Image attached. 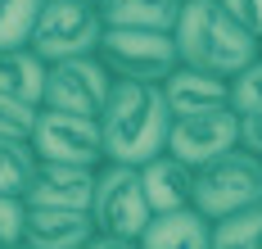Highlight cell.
Wrapping results in <instances>:
<instances>
[{
    "mask_svg": "<svg viewBox=\"0 0 262 249\" xmlns=\"http://www.w3.org/2000/svg\"><path fill=\"white\" fill-rule=\"evenodd\" d=\"M172 109L163 100V86L154 82H113L108 105L100 113V136H104V163L140 168L167 150Z\"/></svg>",
    "mask_w": 262,
    "mask_h": 249,
    "instance_id": "6da1fadb",
    "label": "cell"
},
{
    "mask_svg": "<svg viewBox=\"0 0 262 249\" xmlns=\"http://www.w3.org/2000/svg\"><path fill=\"white\" fill-rule=\"evenodd\" d=\"M172 41H177V55L185 68H199L222 82H235L262 55V46L222 9V0H185L181 18L172 28Z\"/></svg>",
    "mask_w": 262,
    "mask_h": 249,
    "instance_id": "7a4b0ae2",
    "label": "cell"
},
{
    "mask_svg": "<svg viewBox=\"0 0 262 249\" xmlns=\"http://www.w3.org/2000/svg\"><path fill=\"white\" fill-rule=\"evenodd\" d=\"M95 55H100V64L108 68L113 82H154V86H163L181 68V55H177L172 32L104 28V41H100Z\"/></svg>",
    "mask_w": 262,
    "mask_h": 249,
    "instance_id": "3957f363",
    "label": "cell"
},
{
    "mask_svg": "<svg viewBox=\"0 0 262 249\" xmlns=\"http://www.w3.org/2000/svg\"><path fill=\"white\" fill-rule=\"evenodd\" d=\"M258 199H262V159L244 154V150H231L194 172V213H204L208 222L231 218Z\"/></svg>",
    "mask_w": 262,
    "mask_h": 249,
    "instance_id": "277c9868",
    "label": "cell"
},
{
    "mask_svg": "<svg viewBox=\"0 0 262 249\" xmlns=\"http://www.w3.org/2000/svg\"><path fill=\"white\" fill-rule=\"evenodd\" d=\"M104 41V18L95 5H81V0H46L36 32H32V50L46 59V64H63V59H81L95 55Z\"/></svg>",
    "mask_w": 262,
    "mask_h": 249,
    "instance_id": "5b68a950",
    "label": "cell"
},
{
    "mask_svg": "<svg viewBox=\"0 0 262 249\" xmlns=\"http://www.w3.org/2000/svg\"><path fill=\"white\" fill-rule=\"evenodd\" d=\"M91 218L95 231L118 236V240H140V231L149 226V199L140 186V168L104 163L95 172V199H91Z\"/></svg>",
    "mask_w": 262,
    "mask_h": 249,
    "instance_id": "8992f818",
    "label": "cell"
},
{
    "mask_svg": "<svg viewBox=\"0 0 262 249\" xmlns=\"http://www.w3.org/2000/svg\"><path fill=\"white\" fill-rule=\"evenodd\" d=\"M32 154L41 163H73V168H104V136L100 118L41 109L32 132Z\"/></svg>",
    "mask_w": 262,
    "mask_h": 249,
    "instance_id": "52a82bcc",
    "label": "cell"
},
{
    "mask_svg": "<svg viewBox=\"0 0 262 249\" xmlns=\"http://www.w3.org/2000/svg\"><path fill=\"white\" fill-rule=\"evenodd\" d=\"M108 91H113V77L100 64V55L63 59V64H50V73H46V100H41V109L100 118L104 105H108Z\"/></svg>",
    "mask_w": 262,
    "mask_h": 249,
    "instance_id": "ba28073f",
    "label": "cell"
},
{
    "mask_svg": "<svg viewBox=\"0 0 262 249\" xmlns=\"http://www.w3.org/2000/svg\"><path fill=\"white\" fill-rule=\"evenodd\" d=\"M239 150V113L235 109H208L194 118H177L167 132V154L190 163L194 172L222 154Z\"/></svg>",
    "mask_w": 262,
    "mask_h": 249,
    "instance_id": "9c48e42d",
    "label": "cell"
},
{
    "mask_svg": "<svg viewBox=\"0 0 262 249\" xmlns=\"http://www.w3.org/2000/svg\"><path fill=\"white\" fill-rule=\"evenodd\" d=\"M95 172H100V168L41 163V159H36L32 177H27V191H23V204L27 209H77V213H91Z\"/></svg>",
    "mask_w": 262,
    "mask_h": 249,
    "instance_id": "30bf717a",
    "label": "cell"
},
{
    "mask_svg": "<svg viewBox=\"0 0 262 249\" xmlns=\"http://www.w3.org/2000/svg\"><path fill=\"white\" fill-rule=\"evenodd\" d=\"M95 240V218L77 209H27L23 245L32 249H86Z\"/></svg>",
    "mask_w": 262,
    "mask_h": 249,
    "instance_id": "8fae6325",
    "label": "cell"
},
{
    "mask_svg": "<svg viewBox=\"0 0 262 249\" xmlns=\"http://www.w3.org/2000/svg\"><path fill=\"white\" fill-rule=\"evenodd\" d=\"M140 186L149 199V213H177V209H194V168L172 159L167 150L140 163Z\"/></svg>",
    "mask_w": 262,
    "mask_h": 249,
    "instance_id": "7c38bea8",
    "label": "cell"
},
{
    "mask_svg": "<svg viewBox=\"0 0 262 249\" xmlns=\"http://www.w3.org/2000/svg\"><path fill=\"white\" fill-rule=\"evenodd\" d=\"M163 100H167V109H172V122H177V118H194V113H208V109H231V82L208 77V73L181 64V68L163 82Z\"/></svg>",
    "mask_w": 262,
    "mask_h": 249,
    "instance_id": "4fadbf2b",
    "label": "cell"
},
{
    "mask_svg": "<svg viewBox=\"0 0 262 249\" xmlns=\"http://www.w3.org/2000/svg\"><path fill=\"white\" fill-rule=\"evenodd\" d=\"M136 249H212V222L194 209L154 213L149 226L140 231Z\"/></svg>",
    "mask_w": 262,
    "mask_h": 249,
    "instance_id": "5bb4252c",
    "label": "cell"
},
{
    "mask_svg": "<svg viewBox=\"0 0 262 249\" xmlns=\"http://www.w3.org/2000/svg\"><path fill=\"white\" fill-rule=\"evenodd\" d=\"M46 73H50V64L36 55L32 46L0 50V95H9V100H23V105L41 109V100H46Z\"/></svg>",
    "mask_w": 262,
    "mask_h": 249,
    "instance_id": "9a60e30c",
    "label": "cell"
},
{
    "mask_svg": "<svg viewBox=\"0 0 262 249\" xmlns=\"http://www.w3.org/2000/svg\"><path fill=\"white\" fill-rule=\"evenodd\" d=\"M185 0H104V28H136V32H172Z\"/></svg>",
    "mask_w": 262,
    "mask_h": 249,
    "instance_id": "2e32d148",
    "label": "cell"
},
{
    "mask_svg": "<svg viewBox=\"0 0 262 249\" xmlns=\"http://www.w3.org/2000/svg\"><path fill=\"white\" fill-rule=\"evenodd\" d=\"M212 249H262V199L212 222Z\"/></svg>",
    "mask_w": 262,
    "mask_h": 249,
    "instance_id": "e0dca14e",
    "label": "cell"
},
{
    "mask_svg": "<svg viewBox=\"0 0 262 249\" xmlns=\"http://www.w3.org/2000/svg\"><path fill=\"white\" fill-rule=\"evenodd\" d=\"M41 9H46V0H0V50L27 46Z\"/></svg>",
    "mask_w": 262,
    "mask_h": 249,
    "instance_id": "ac0fdd59",
    "label": "cell"
},
{
    "mask_svg": "<svg viewBox=\"0 0 262 249\" xmlns=\"http://www.w3.org/2000/svg\"><path fill=\"white\" fill-rule=\"evenodd\" d=\"M32 168H36V154H32L27 140H0V195H18L23 199Z\"/></svg>",
    "mask_w": 262,
    "mask_h": 249,
    "instance_id": "d6986e66",
    "label": "cell"
},
{
    "mask_svg": "<svg viewBox=\"0 0 262 249\" xmlns=\"http://www.w3.org/2000/svg\"><path fill=\"white\" fill-rule=\"evenodd\" d=\"M36 118H41L36 105H23V100L0 95V140H27V145H32Z\"/></svg>",
    "mask_w": 262,
    "mask_h": 249,
    "instance_id": "ffe728a7",
    "label": "cell"
},
{
    "mask_svg": "<svg viewBox=\"0 0 262 249\" xmlns=\"http://www.w3.org/2000/svg\"><path fill=\"white\" fill-rule=\"evenodd\" d=\"M231 109L235 113H262V55L231 82Z\"/></svg>",
    "mask_w": 262,
    "mask_h": 249,
    "instance_id": "44dd1931",
    "label": "cell"
},
{
    "mask_svg": "<svg viewBox=\"0 0 262 249\" xmlns=\"http://www.w3.org/2000/svg\"><path fill=\"white\" fill-rule=\"evenodd\" d=\"M23 222H27V204L18 195H0V249L23 245Z\"/></svg>",
    "mask_w": 262,
    "mask_h": 249,
    "instance_id": "7402d4cb",
    "label": "cell"
},
{
    "mask_svg": "<svg viewBox=\"0 0 262 249\" xmlns=\"http://www.w3.org/2000/svg\"><path fill=\"white\" fill-rule=\"evenodd\" d=\"M222 9L262 46V0H222Z\"/></svg>",
    "mask_w": 262,
    "mask_h": 249,
    "instance_id": "603a6c76",
    "label": "cell"
},
{
    "mask_svg": "<svg viewBox=\"0 0 262 249\" xmlns=\"http://www.w3.org/2000/svg\"><path fill=\"white\" fill-rule=\"evenodd\" d=\"M239 150L262 159V113H239Z\"/></svg>",
    "mask_w": 262,
    "mask_h": 249,
    "instance_id": "cb8c5ba5",
    "label": "cell"
},
{
    "mask_svg": "<svg viewBox=\"0 0 262 249\" xmlns=\"http://www.w3.org/2000/svg\"><path fill=\"white\" fill-rule=\"evenodd\" d=\"M86 249H136V240H118V236H104V231H95V240Z\"/></svg>",
    "mask_w": 262,
    "mask_h": 249,
    "instance_id": "d4e9b609",
    "label": "cell"
},
{
    "mask_svg": "<svg viewBox=\"0 0 262 249\" xmlns=\"http://www.w3.org/2000/svg\"><path fill=\"white\" fill-rule=\"evenodd\" d=\"M81 5H95V9H100V5H104V0H81Z\"/></svg>",
    "mask_w": 262,
    "mask_h": 249,
    "instance_id": "484cf974",
    "label": "cell"
},
{
    "mask_svg": "<svg viewBox=\"0 0 262 249\" xmlns=\"http://www.w3.org/2000/svg\"><path fill=\"white\" fill-rule=\"evenodd\" d=\"M14 249H32V245H14Z\"/></svg>",
    "mask_w": 262,
    "mask_h": 249,
    "instance_id": "4316f807",
    "label": "cell"
}]
</instances>
